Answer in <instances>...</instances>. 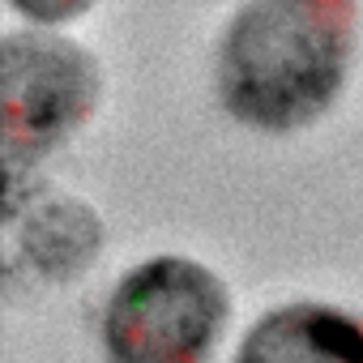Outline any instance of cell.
Segmentation results:
<instances>
[{
  "instance_id": "6da1fadb",
  "label": "cell",
  "mask_w": 363,
  "mask_h": 363,
  "mask_svg": "<svg viewBox=\"0 0 363 363\" xmlns=\"http://www.w3.org/2000/svg\"><path fill=\"white\" fill-rule=\"evenodd\" d=\"M354 56V0H248L218 43L223 107L265 133L329 111Z\"/></svg>"
},
{
  "instance_id": "7a4b0ae2",
  "label": "cell",
  "mask_w": 363,
  "mask_h": 363,
  "mask_svg": "<svg viewBox=\"0 0 363 363\" xmlns=\"http://www.w3.org/2000/svg\"><path fill=\"white\" fill-rule=\"evenodd\" d=\"M231 316L214 269L189 257H154L128 269L103 312L111 363H210Z\"/></svg>"
},
{
  "instance_id": "3957f363",
  "label": "cell",
  "mask_w": 363,
  "mask_h": 363,
  "mask_svg": "<svg viewBox=\"0 0 363 363\" xmlns=\"http://www.w3.org/2000/svg\"><path fill=\"white\" fill-rule=\"evenodd\" d=\"M103 90L99 60L56 35H9L0 48V141L18 184L22 171L86 124Z\"/></svg>"
},
{
  "instance_id": "277c9868",
  "label": "cell",
  "mask_w": 363,
  "mask_h": 363,
  "mask_svg": "<svg viewBox=\"0 0 363 363\" xmlns=\"http://www.w3.org/2000/svg\"><path fill=\"white\" fill-rule=\"evenodd\" d=\"M235 363H363V320L329 303H286L248 329Z\"/></svg>"
},
{
  "instance_id": "5b68a950",
  "label": "cell",
  "mask_w": 363,
  "mask_h": 363,
  "mask_svg": "<svg viewBox=\"0 0 363 363\" xmlns=\"http://www.w3.org/2000/svg\"><path fill=\"white\" fill-rule=\"evenodd\" d=\"M99 244V223L90 218L86 206L56 197L52 206H43L26 231V240H13V252H30V265L43 274H73L90 261Z\"/></svg>"
},
{
  "instance_id": "8992f818",
  "label": "cell",
  "mask_w": 363,
  "mask_h": 363,
  "mask_svg": "<svg viewBox=\"0 0 363 363\" xmlns=\"http://www.w3.org/2000/svg\"><path fill=\"white\" fill-rule=\"evenodd\" d=\"M18 13H26L30 22H69L77 13H86L94 0H9Z\"/></svg>"
}]
</instances>
